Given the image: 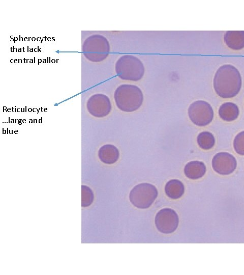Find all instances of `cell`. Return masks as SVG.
Listing matches in <instances>:
<instances>
[{
    "label": "cell",
    "mask_w": 244,
    "mask_h": 275,
    "mask_svg": "<svg viewBox=\"0 0 244 275\" xmlns=\"http://www.w3.org/2000/svg\"><path fill=\"white\" fill-rule=\"evenodd\" d=\"M241 85L240 73L233 65H222L216 72L213 86L217 94L221 98H230L235 96L240 91Z\"/></svg>",
    "instance_id": "obj_1"
},
{
    "label": "cell",
    "mask_w": 244,
    "mask_h": 275,
    "mask_svg": "<svg viewBox=\"0 0 244 275\" xmlns=\"http://www.w3.org/2000/svg\"><path fill=\"white\" fill-rule=\"evenodd\" d=\"M114 97L117 107L125 112H133L141 106L144 97L139 87L131 84H123L115 91Z\"/></svg>",
    "instance_id": "obj_2"
},
{
    "label": "cell",
    "mask_w": 244,
    "mask_h": 275,
    "mask_svg": "<svg viewBox=\"0 0 244 275\" xmlns=\"http://www.w3.org/2000/svg\"><path fill=\"white\" fill-rule=\"evenodd\" d=\"M115 71L120 78L136 81L143 77L145 68L138 58L132 54H125L116 62Z\"/></svg>",
    "instance_id": "obj_3"
},
{
    "label": "cell",
    "mask_w": 244,
    "mask_h": 275,
    "mask_svg": "<svg viewBox=\"0 0 244 275\" xmlns=\"http://www.w3.org/2000/svg\"><path fill=\"white\" fill-rule=\"evenodd\" d=\"M158 194L155 186L148 183H142L132 188L130 193L129 199L137 208L146 209L154 202Z\"/></svg>",
    "instance_id": "obj_4"
},
{
    "label": "cell",
    "mask_w": 244,
    "mask_h": 275,
    "mask_svg": "<svg viewBox=\"0 0 244 275\" xmlns=\"http://www.w3.org/2000/svg\"><path fill=\"white\" fill-rule=\"evenodd\" d=\"M188 112L191 121L198 126L208 125L214 118V111L211 106L202 100H197L191 103Z\"/></svg>",
    "instance_id": "obj_5"
},
{
    "label": "cell",
    "mask_w": 244,
    "mask_h": 275,
    "mask_svg": "<svg viewBox=\"0 0 244 275\" xmlns=\"http://www.w3.org/2000/svg\"><path fill=\"white\" fill-rule=\"evenodd\" d=\"M155 225L160 232L170 234L178 227L179 218L176 211L169 208H165L158 211L155 216Z\"/></svg>",
    "instance_id": "obj_6"
},
{
    "label": "cell",
    "mask_w": 244,
    "mask_h": 275,
    "mask_svg": "<svg viewBox=\"0 0 244 275\" xmlns=\"http://www.w3.org/2000/svg\"><path fill=\"white\" fill-rule=\"evenodd\" d=\"M214 170L221 175H228L232 173L237 166L235 158L227 152H220L216 154L212 159Z\"/></svg>",
    "instance_id": "obj_7"
},
{
    "label": "cell",
    "mask_w": 244,
    "mask_h": 275,
    "mask_svg": "<svg viewBox=\"0 0 244 275\" xmlns=\"http://www.w3.org/2000/svg\"><path fill=\"white\" fill-rule=\"evenodd\" d=\"M92 114L97 117L107 116L111 111V103L109 98L103 94L93 96L92 99Z\"/></svg>",
    "instance_id": "obj_8"
},
{
    "label": "cell",
    "mask_w": 244,
    "mask_h": 275,
    "mask_svg": "<svg viewBox=\"0 0 244 275\" xmlns=\"http://www.w3.org/2000/svg\"><path fill=\"white\" fill-rule=\"evenodd\" d=\"M224 40L230 49H242L244 48V31H228L224 35Z\"/></svg>",
    "instance_id": "obj_9"
},
{
    "label": "cell",
    "mask_w": 244,
    "mask_h": 275,
    "mask_svg": "<svg viewBox=\"0 0 244 275\" xmlns=\"http://www.w3.org/2000/svg\"><path fill=\"white\" fill-rule=\"evenodd\" d=\"M98 156L103 163L111 164L117 161L119 153L118 149L114 145L106 144L100 147L98 151Z\"/></svg>",
    "instance_id": "obj_10"
},
{
    "label": "cell",
    "mask_w": 244,
    "mask_h": 275,
    "mask_svg": "<svg viewBox=\"0 0 244 275\" xmlns=\"http://www.w3.org/2000/svg\"><path fill=\"white\" fill-rule=\"evenodd\" d=\"M184 173L186 177L190 179H199L205 174L206 166L202 161H191L186 164Z\"/></svg>",
    "instance_id": "obj_11"
},
{
    "label": "cell",
    "mask_w": 244,
    "mask_h": 275,
    "mask_svg": "<svg viewBox=\"0 0 244 275\" xmlns=\"http://www.w3.org/2000/svg\"><path fill=\"white\" fill-rule=\"evenodd\" d=\"M239 111L236 104L231 102L223 103L219 107V115L221 119L227 122H231L236 120Z\"/></svg>",
    "instance_id": "obj_12"
},
{
    "label": "cell",
    "mask_w": 244,
    "mask_h": 275,
    "mask_svg": "<svg viewBox=\"0 0 244 275\" xmlns=\"http://www.w3.org/2000/svg\"><path fill=\"white\" fill-rule=\"evenodd\" d=\"M165 192L169 198L177 199L184 195L185 186L182 182L179 180H170L165 186Z\"/></svg>",
    "instance_id": "obj_13"
},
{
    "label": "cell",
    "mask_w": 244,
    "mask_h": 275,
    "mask_svg": "<svg viewBox=\"0 0 244 275\" xmlns=\"http://www.w3.org/2000/svg\"><path fill=\"white\" fill-rule=\"evenodd\" d=\"M197 142L201 148L207 150L212 148L215 145V138L211 132L203 131L198 134Z\"/></svg>",
    "instance_id": "obj_14"
},
{
    "label": "cell",
    "mask_w": 244,
    "mask_h": 275,
    "mask_svg": "<svg viewBox=\"0 0 244 275\" xmlns=\"http://www.w3.org/2000/svg\"><path fill=\"white\" fill-rule=\"evenodd\" d=\"M94 196L92 190L87 186H82L81 206L83 207L89 206L94 201Z\"/></svg>",
    "instance_id": "obj_15"
},
{
    "label": "cell",
    "mask_w": 244,
    "mask_h": 275,
    "mask_svg": "<svg viewBox=\"0 0 244 275\" xmlns=\"http://www.w3.org/2000/svg\"><path fill=\"white\" fill-rule=\"evenodd\" d=\"M233 147L238 154L244 155V131L238 133L233 141Z\"/></svg>",
    "instance_id": "obj_16"
}]
</instances>
